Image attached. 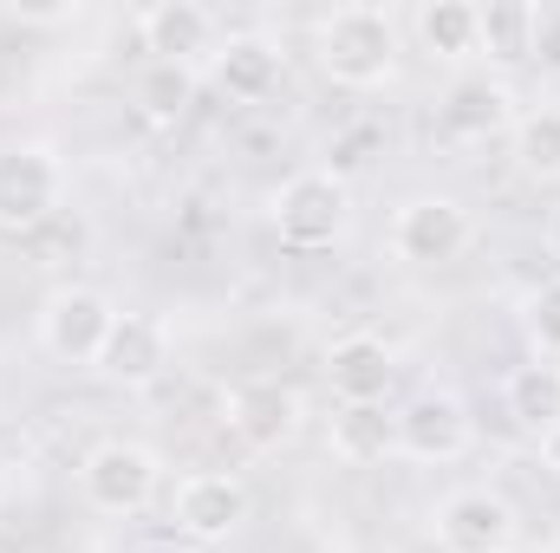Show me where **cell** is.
Returning <instances> with one entry per match:
<instances>
[{
	"label": "cell",
	"instance_id": "ffe728a7",
	"mask_svg": "<svg viewBox=\"0 0 560 553\" xmlns=\"http://www.w3.org/2000/svg\"><path fill=\"white\" fill-rule=\"evenodd\" d=\"M515 169L528 176V183H560V105H535V111H522L515 118Z\"/></svg>",
	"mask_w": 560,
	"mask_h": 553
},
{
	"label": "cell",
	"instance_id": "7402d4cb",
	"mask_svg": "<svg viewBox=\"0 0 560 553\" xmlns=\"http://www.w3.org/2000/svg\"><path fill=\"white\" fill-rule=\"evenodd\" d=\"M522 332H528L535 358L560 365V280H541V286L522 299Z\"/></svg>",
	"mask_w": 560,
	"mask_h": 553
},
{
	"label": "cell",
	"instance_id": "ac0fdd59",
	"mask_svg": "<svg viewBox=\"0 0 560 553\" xmlns=\"http://www.w3.org/2000/svg\"><path fill=\"white\" fill-rule=\"evenodd\" d=\"M509 416L541 443L548 430L560 423V365H548V358H528V365H515L509 372Z\"/></svg>",
	"mask_w": 560,
	"mask_h": 553
},
{
	"label": "cell",
	"instance_id": "2e32d148",
	"mask_svg": "<svg viewBox=\"0 0 560 553\" xmlns=\"http://www.w3.org/2000/svg\"><path fill=\"white\" fill-rule=\"evenodd\" d=\"M326 443L339 462L352 469H372V462H392L398 456V411L385 404H339L326 423Z\"/></svg>",
	"mask_w": 560,
	"mask_h": 553
},
{
	"label": "cell",
	"instance_id": "9c48e42d",
	"mask_svg": "<svg viewBox=\"0 0 560 553\" xmlns=\"http://www.w3.org/2000/svg\"><path fill=\"white\" fill-rule=\"evenodd\" d=\"M170 358H176L170 319H156V313H118V326H112V339H105V352H98L92 372L112 391H150L170 372Z\"/></svg>",
	"mask_w": 560,
	"mask_h": 553
},
{
	"label": "cell",
	"instance_id": "603a6c76",
	"mask_svg": "<svg viewBox=\"0 0 560 553\" xmlns=\"http://www.w3.org/2000/svg\"><path fill=\"white\" fill-rule=\"evenodd\" d=\"M541 469H548V475L560 482V423L548 430V436H541Z\"/></svg>",
	"mask_w": 560,
	"mask_h": 553
},
{
	"label": "cell",
	"instance_id": "44dd1931",
	"mask_svg": "<svg viewBox=\"0 0 560 553\" xmlns=\"http://www.w3.org/2000/svg\"><path fill=\"white\" fill-rule=\"evenodd\" d=\"M196 105V66H143L138 79V111L150 118V125H176L183 111Z\"/></svg>",
	"mask_w": 560,
	"mask_h": 553
},
{
	"label": "cell",
	"instance_id": "7c38bea8",
	"mask_svg": "<svg viewBox=\"0 0 560 553\" xmlns=\"http://www.w3.org/2000/svg\"><path fill=\"white\" fill-rule=\"evenodd\" d=\"M229 430L248 443V449H280V443H293L300 436V391L293 385H280V378H242L235 391H229Z\"/></svg>",
	"mask_w": 560,
	"mask_h": 553
},
{
	"label": "cell",
	"instance_id": "6da1fadb",
	"mask_svg": "<svg viewBox=\"0 0 560 553\" xmlns=\"http://www.w3.org/2000/svg\"><path fill=\"white\" fill-rule=\"evenodd\" d=\"M313 59L332 85L346 92H378L392 85L398 72V20L392 7H372V0H352V7H332L313 20Z\"/></svg>",
	"mask_w": 560,
	"mask_h": 553
},
{
	"label": "cell",
	"instance_id": "7a4b0ae2",
	"mask_svg": "<svg viewBox=\"0 0 560 553\" xmlns=\"http://www.w3.org/2000/svg\"><path fill=\"white\" fill-rule=\"evenodd\" d=\"M268 222H275V235L287 248H332L352 228V183H346V169H332V163L293 169L268 196Z\"/></svg>",
	"mask_w": 560,
	"mask_h": 553
},
{
	"label": "cell",
	"instance_id": "ba28073f",
	"mask_svg": "<svg viewBox=\"0 0 560 553\" xmlns=\"http://www.w3.org/2000/svg\"><path fill=\"white\" fill-rule=\"evenodd\" d=\"M430 534L443 553H515L522 521L495 489H450L430 508Z\"/></svg>",
	"mask_w": 560,
	"mask_h": 553
},
{
	"label": "cell",
	"instance_id": "484cf974",
	"mask_svg": "<svg viewBox=\"0 0 560 553\" xmlns=\"http://www.w3.org/2000/svg\"><path fill=\"white\" fill-rule=\"evenodd\" d=\"M0 489H7V456H0Z\"/></svg>",
	"mask_w": 560,
	"mask_h": 553
},
{
	"label": "cell",
	"instance_id": "4fadbf2b",
	"mask_svg": "<svg viewBox=\"0 0 560 553\" xmlns=\"http://www.w3.org/2000/svg\"><path fill=\"white\" fill-rule=\"evenodd\" d=\"M138 39L143 52H156V66H196L222 46V26L196 0H156L138 13Z\"/></svg>",
	"mask_w": 560,
	"mask_h": 553
},
{
	"label": "cell",
	"instance_id": "52a82bcc",
	"mask_svg": "<svg viewBox=\"0 0 560 553\" xmlns=\"http://www.w3.org/2000/svg\"><path fill=\"white\" fill-rule=\"evenodd\" d=\"M248 515H255L248 482H242V475H222V469H196V475H183L176 495H170L176 541H189V548H215V541L242 534Z\"/></svg>",
	"mask_w": 560,
	"mask_h": 553
},
{
	"label": "cell",
	"instance_id": "5bb4252c",
	"mask_svg": "<svg viewBox=\"0 0 560 553\" xmlns=\"http://www.w3.org/2000/svg\"><path fill=\"white\" fill-rule=\"evenodd\" d=\"M280 72H287V59H280V46L268 33H229V39L209 52V79H215V92L235 98V105H268L280 92Z\"/></svg>",
	"mask_w": 560,
	"mask_h": 553
},
{
	"label": "cell",
	"instance_id": "cb8c5ba5",
	"mask_svg": "<svg viewBox=\"0 0 560 553\" xmlns=\"http://www.w3.org/2000/svg\"><path fill=\"white\" fill-rule=\"evenodd\" d=\"M548 261L560 268V209H548Z\"/></svg>",
	"mask_w": 560,
	"mask_h": 553
},
{
	"label": "cell",
	"instance_id": "277c9868",
	"mask_svg": "<svg viewBox=\"0 0 560 553\" xmlns=\"http://www.w3.org/2000/svg\"><path fill=\"white\" fill-rule=\"evenodd\" d=\"M469 242H476V215L443 189L405 196L398 215H392V255L405 268H450V261L469 255Z\"/></svg>",
	"mask_w": 560,
	"mask_h": 553
},
{
	"label": "cell",
	"instance_id": "d4e9b609",
	"mask_svg": "<svg viewBox=\"0 0 560 553\" xmlns=\"http://www.w3.org/2000/svg\"><path fill=\"white\" fill-rule=\"evenodd\" d=\"M143 553H196V548H189V541H150Z\"/></svg>",
	"mask_w": 560,
	"mask_h": 553
},
{
	"label": "cell",
	"instance_id": "8fae6325",
	"mask_svg": "<svg viewBox=\"0 0 560 553\" xmlns=\"http://www.w3.org/2000/svg\"><path fill=\"white\" fill-rule=\"evenodd\" d=\"M436 125L456 143H489L502 131H515V92L495 72H456L436 98Z\"/></svg>",
	"mask_w": 560,
	"mask_h": 553
},
{
	"label": "cell",
	"instance_id": "3957f363",
	"mask_svg": "<svg viewBox=\"0 0 560 553\" xmlns=\"http://www.w3.org/2000/svg\"><path fill=\"white\" fill-rule=\"evenodd\" d=\"M66 202V163L52 143H0V235H33Z\"/></svg>",
	"mask_w": 560,
	"mask_h": 553
},
{
	"label": "cell",
	"instance_id": "9a60e30c",
	"mask_svg": "<svg viewBox=\"0 0 560 553\" xmlns=\"http://www.w3.org/2000/svg\"><path fill=\"white\" fill-rule=\"evenodd\" d=\"M392 378H398V352L378 332H346L326 345V385L339 404H385Z\"/></svg>",
	"mask_w": 560,
	"mask_h": 553
},
{
	"label": "cell",
	"instance_id": "5b68a950",
	"mask_svg": "<svg viewBox=\"0 0 560 553\" xmlns=\"http://www.w3.org/2000/svg\"><path fill=\"white\" fill-rule=\"evenodd\" d=\"M156 489H163V456L131 436H112L79 462V495L98 515H143L156 502Z\"/></svg>",
	"mask_w": 560,
	"mask_h": 553
},
{
	"label": "cell",
	"instance_id": "e0dca14e",
	"mask_svg": "<svg viewBox=\"0 0 560 553\" xmlns=\"http://www.w3.org/2000/svg\"><path fill=\"white\" fill-rule=\"evenodd\" d=\"M411 26H418V46L443 66L482 59V7H469V0H423Z\"/></svg>",
	"mask_w": 560,
	"mask_h": 553
},
{
	"label": "cell",
	"instance_id": "8992f818",
	"mask_svg": "<svg viewBox=\"0 0 560 553\" xmlns=\"http://www.w3.org/2000/svg\"><path fill=\"white\" fill-rule=\"evenodd\" d=\"M112 326H118V299L105 286H52L46 306H39V345L59 365H85L92 372L105 339H112Z\"/></svg>",
	"mask_w": 560,
	"mask_h": 553
},
{
	"label": "cell",
	"instance_id": "d6986e66",
	"mask_svg": "<svg viewBox=\"0 0 560 553\" xmlns=\"http://www.w3.org/2000/svg\"><path fill=\"white\" fill-rule=\"evenodd\" d=\"M535 46H541V7L535 0H495V7H482V59L515 66Z\"/></svg>",
	"mask_w": 560,
	"mask_h": 553
},
{
	"label": "cell",
	"instance_id": "30bf717a",
	"mask_svg": "<svg viewBox=\"0 0 560 553\" xmlns=\"http://www.w3.org/2000/svg\"><path fill=\"white\" fill-rule=\"evenodd\" d=\"M469 443H476V423H469V404H463L456 391H418V398L398 411V456H411V462L443 469V462H456Z\"/></svg>",
	"mask_w": 560,
	"mask_h": 553
}]
</instances>
